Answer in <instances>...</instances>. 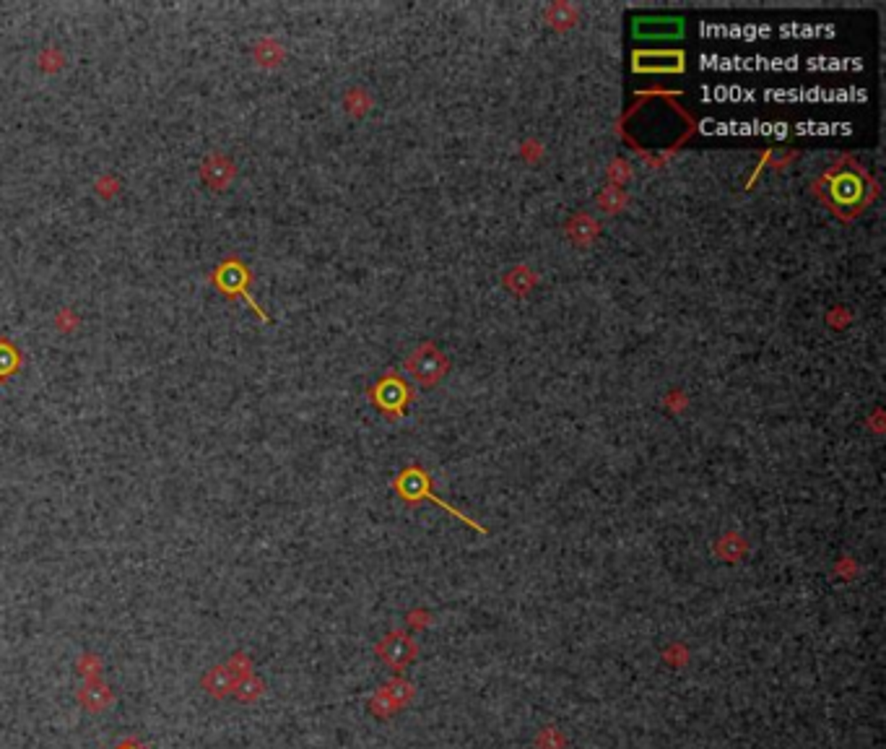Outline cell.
<instances>
[{
	"instance_id": "6da1fadb",
	"label": "cell",
	"mask_w": 886,
	"mask_h": 749,
	"mask_svg": "<svg viewBox=\"0 0 886 749\" xmlns=\"http://www.w3.org/2000/svg\"><path fill=\"white\" fill-rule=\"evenodd\" d=\"M211 284H213L224 297H229V300H235V297L244 300L247 305L252 307V312H255L263 323H268V315L263 312V307L258 305V302L252 300V294H250L252 273H250V269L242 263V258H237V255L224 258V261L211 271Z\"/></svg>"
},
{
	"instance_id": "7a4b0ae2",
	"label": "cell",
	"mask_w": 886,
	"mask_h": 749,
	"mask_svg": "<svg viewBox=\"0 0 886 749\" xmlns=\"http://www.w3.org/2000/svg\"><path fill=\"white\" fill-rule=\"evenodd\" d=\"M237 177V165L235 159H229L227 154L221 151H213L208 154L204 162H201V182H204L208 190H216V193H224Z\"/></svg>"
},
{
	"instance_id": "3957f363",
	"label": "cell",
	"mask_w": 886,
	"mask_h": 749,
	"mask_svg": "<svg viewBox=\"0 0 886 749\" xmlns=\"http://www.w3.org/2000/svg\"><path fill=\"white\" fill-rule=\"evenodd\" d=\"M76 700H78V705L86 713H104L115 703V692H112V687L107 681L92 680L84 681V687H78Z\"/></svg>"
},
{
	"instance_id": "277c9868",
	"label": "cell",
	"mask_w": 886,
	"mask_h": 749,
	"mask_svg": "<svg viewBox=\"0 0 886 749\" xmlns=\"http://www.w3.org/2000/svg\"><path fill=\"white\" fill-rule=\"evenodd\" d=\"M235 684H237V677L232 674V669L227 664H219L213 669H208L201 680V687H204L205 695H211L213 700H224L235 692Z\"/></svg>"
},
{
	"instance_id": "5b68a950",
	"label": "cell",
	"mask_w": 886,
	"mask_h": 749,
	"mask_svg": "<svg viewBox=\"0 0 886 749\" xmlns=\"http://www.w3.org/2000/svg\"><path fill=\"white\" fill-rule=\"evenodd\" d=\"M413 653H416V646L411 643V638L401 635V632L390 635V638L379 646V656H382L393 669H403L411 658H413Z\"/></svg>"
},
{
	"instance_id": "8992f818",
	"label": "cell",
	"mask_w": 886,
	"mask_h": 749,
	"mask_svg": "<svg viewBox=\"0 0 886 749\" xmlns=\"http://www.w3.org/2000/svg\"><path fill=\"white\" fill-rule=\"evenodd\" d=\"M252 60H255L260 68H278L281 60H283V47H281L275 39H271V36H263V39H258L255 47H252Z\"/></svg>"
},
{
	"instance_id": "52a82bcc",
	"label": "cell",
	"mask_w": 886,
	"mask_h": 749,
	"mask_svg": "<svg viewBox=\"0 0 886 749\" xmlns=\"http://www.w3.org/2000/svg\"><path fill=\"white\" fill-rule=\"evenodd\" d=\"M19 367H21V349L8 336H0V385H5L11 374L19 373Z\"/></svg>"
},
{
	"instance_id": "ba28073f",
	"label": "cell",
	"mask_w": 886,
	"mask_h": 749,
	"mask_svg": "<svg viewBox=\"0 0 886 749\" xmlns=\"http://www.w3.org/2000/svg\"><path fill=\"white\" fill-rule=\"evenodd\" d=\"M263 692H266V681L260 680V677H255V674H247V677H242L235 684L232 695L237 697L239 703H255Z\"/></svg>"
},
{
	"instance_id": "9c48e42d",
	"label": "cell",
	"mask_w": 886,
	"mask_h": 749,
	"mask_svg": "<svg viewBox=\"0 0 886 749\" xmlns=\"http://www.w3.org/2000/svg\"><path fill=\"white\" fill-rule=\"evenodd\" d=\"M36 66L42 73H60L66 68V52L55 44H47L39 55H36Z\"/></svg>"
},
{
	"instance_id": "30bf717a",
	"label": "cell",
	"mask_w": 886,
	"mask_h": 749,
	"mask_svg": "<svg viewBox=\"0 0 886 749\" xmlns=\"http://www.w3.org/2000/svg\"><path fill=\"white\" fill-rule=\"evenodd\" d=\"M76 672L84 677V681L100 680V674H102V661H100V656L92 653V650L81 653L78 661H76Z\"/></svg>"
},
{
	"instance_id": "8fae6325",
	"label": "cell",
	"mask_w": 886,
	"mask_h": 749,
	"mask_svg": "<svg viewBox=\"0 0 886 749\" xmlns=\"http://www.w3.org/2000/svg\"><path fill=\"white\" fill-rule=\"evenodd\" d=\"M94 190H97V196H100V198L109 201V198H115V196L123 190V180H120L115 172H104V174H100V177H97V182H94Z\"/></svg>"
},
{
	"instance_id": "7c38bea8",
	"label": "cell",
	"mask_w": 886,
	"mask_h": 749,
	"mask_svg": "<svg viewBox=\"0 0 886 749\" xmlns=\"http://www.w3.org/2000/svg\"><path fill=\"white\" fill-rule=\"evenodd\" d=\"M78 326H81V318L76 315V310L63 307V310L55 312V328H58L60 334H76Z\"/></svg>"
},
{
	"instance_id": "4fadbf2b",
	"label": "cell",
	"mask_w": 886,
	"mask_h": 749,
	"mask_svg": "<svg viewBox=\"0 0 886 749\" xmlns=\"http://www.w3.org/2000/svg\"><path fill=\"white\" fill-rule=\"evenodd\" d=\"M227 666L232 669V674L237 677V681L242 680V677H247V674H252V658H250L247 653H242V650H237V653L227 661Z\"/></svg>"
},
{
	"instance_id": "5bb4252c",
	"label": "cell",
	"mask_w": 886,
	"mask_h": 749,
	"mask_svg": "<svg viewBox=\"0 0 886 749\" xmlns=\"http://www.w3.org/2000/svg\"><path fill=\"white\" fill-rule=\"evenodd\" d=\"M117 749H146V747H143V745H138L136 739H128V742H123V745H120Z\"/></svg>"
}]
</instances>
